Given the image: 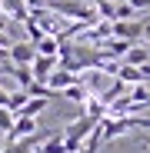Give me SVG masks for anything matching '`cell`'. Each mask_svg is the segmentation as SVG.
Returning <instances> with one entry per match:
<instances>
[{
	"label": "cell",
	"instance_id": "3957f363",
	"mask_svg": "<svg viewBox=\"0 0 150 153\" xmlns=\"http://www.w3.org/2000/svg\"><path fill=\"white\" fill-rule=\"evenodd\" d=\"M37 133V117H13V126H10V133H7V143H17L23 137H30Z\"/></svg>",
	"mask_w": 150,
	"mask_h": 153
},
{
	"label": "cell",
	"instance_id": "8992f818",
	"mask_svg": "<svg viewBox=\"0 0 150 153\" xmlns=\"http://www.w3.org/2000/svg\"><path fill=\"white\" fill-rule=\"evenodd\" d=\"M117 76H120V83H143L140 67H130V63H120L117 67Z\"/></svg>",
	"mask_w": 150,
	"mask_h": 153
},
{
	"label": "cell",
	"instance_id": "277c9868",
	"mask_svg": "<svg viewBox=\"0 0 150 153\" xmlns=\"http://www.w3.org/2000/svg\"><path fill=\"white\" fill-rule=\"evenodd\" d=\"M57 63H60L57 57H40V53H37V60L30 63V73H34V80H37V83H47V76L57 70Z\"/></svg>",
	"mask_w": 150,
	"mask_h": 153
},
{
	"label": "cell",
	"instance_id": "52a82bcc",
	"mask_svg": "<svg viewBox=\"0 0 150 153\" xmlns=\"http://www.w3.org/2000/svg\"><path fill=\"white\" fill-rule=\"evenodd\" d=\"M127 63H130V67L150 63V47H130V50H127Z\"/></svg>",
	"mask_w": 150,
	"mask_h": 153
},
{
	"label": "cell",
	"instance_id": "5b68a950",
	"mask_svg": "<svg viewBox=\"0 0 150 153\" xmlns=\"http://www.w3.org/2000/svg\"><path fill=\"white\" fill-rule=\"evenodd\" d=\"M34 47H37V53H40V57H60V40H57V37H50V33L40 37Z\"/></svg>",
	"mask_w": 150,
	"mask_h": 153
},
{
	"label": "cell",
	"instance_id": "9c48e42d",
	"mask_svg": "<svg viewBox=\"0 0 150 153\" xmlns=\"http://www.w3.org/2000/svg\"><path fill=\"white\" fill-rule=\"evenodd\" d=\"M10 126H13V113L7 107H0V133H10Z\"/></svg>",
	"mask_w": 150,
	"mask_h": 153
},
{
	"label": "cell",
	"instance_id": "ba28073f",
	"mask_svg": "<svg viewBox=\"0 0 150 153\" xmlns=\"http://www.w3.org/2000/svg\"><path fill=\"white\" fill-rule=\"evenodd\" d=\"M4 10H7V13H13L20 23L30 17V13H27V4H23V0H4Z\"/></svg>",
	"mask_w": 150,
	"mask_h": 153
},
{
	"label": "cell",
	"instance_id": "30bf717a",
	"mask_svg": "<svg viewBox=\"0 0 150 153\" xmlns=\"http://www.w3.org/2000/svg\"><path fill=\"white\" fill-rule=\"evenodd\" d=\"M134 10H150V0H127Z\"/></svg>",
	"mask_w": 150,
	"mask_h": 153
},
{
	"label": "cell",
	"instance_id": "7a4b0ae2",
	"mask_svg": "<svg viewBox=\"0 0 150 153\" xmlns=\"http://www.w3.org/2000/svg\"><path fill=\"white\" fill-rule=\"evenodd\" d=\"M7 57H10L13 67H30V63L37 60V47H34V43H10Z\"/></svg>",
	"mask_w": 150,
	"mask_h": 153
},
{
	"label": "cell",
	"instance_id": "6da1fadb",
	"mask_svg": "<svg viewBox=\"0 0 150 153\" xmlns=\"http://www.w3.org/2000/svg\"><path fill=\"white\" fill-rule=\"evenodd\" d=\"M110 33L117 37V40H137V37H143L147 33V20H113L110 23Z\"/></svg>",
	"mask_w": 150,
	"mask_h": 153
},
{
	"label": "cell",
	"instance_id": "8fae6325",
	"mask_svg": "<svg viewBox=\"0 0 150 153\" xmlns=\"http://www.w3.org/2000/svg\"><path fill=\"white\" fill-rule=\"evenodd\" d=\"M143 143H147V146H150V140H143Z\"/></svg>",
	"mask_w": 150,
	"mask_h": 153
}]
</instances>
